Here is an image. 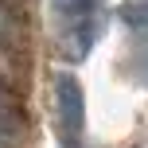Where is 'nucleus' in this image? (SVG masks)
<instances>
[{"mask_svg":"<svg viewBox=\"0 0 148 148\" xmlns=\"http://www.w3.org/2000/svg\"><path fill=\"white\" fill-rule=\"evenodd\" d=\"M55 101H59L62 144L78 148L82 129H86V94H82V82L74 78V74H59V78H55Z\"/></svg>","mask_w":148,"mask_h":148,"instance_id":"nucleus-1","label":"nucleus"},{"mask_svg":"<svg viewBox=\"0 0 148 148\" xmlns=\"http://www.w3.org/2000/svg\"><path fill=\"white\" fill-rule=\"evenodd\" d=\"M97 31H101V20H97V16H86V20H74V31H70V47H66V51L74 55V59H82V55H86L90 47H94Z\"/></svg>","mask_w":148,"mask_h":148,"instance_id":"nucleus-2","label":"nucleus"},{"mask_svg":"<svg viewBox=\"0 0 148 148\" xmlns=\"http://www.w3.org/2000/svg\"><path fill=\"white\" fill-rule=\"evenodd\" d=\"M94 4L97 0H55V8H59L66 20H86V16H94Z\"/></svg>","mask_w":148,"mask_h":148,"instance_id":"nucleus-3","label":"nucleus"},{"mask_svg":"<svg viewBox=\"0 0 148 148\" xmlns=\"http://www.w3.org/2000/svg\"><path fill=\"white\" fill-rule=\"evenodd\" d=\"M136 82H144V86H148V43L140 47V51H136Z\"/></svg>","mask_w":148,"mask_h":148,"instance_id":"nucleus-5","label":"nucleus"},{"mask_svg":"<svg viewBox=\"0 0 148 148\" xmlns=\"http://www.w3.org/2000/svg\"><path fill=\"white\" fill-rule=\"evenodd\" d=\"M121 20H125L129 27H148V0H129V4L121 8Z\"/></svg>","mask_w":148,"mask_h":148,"instance_id":"nucleus-4","label":"nucleus"}]
</instances>
